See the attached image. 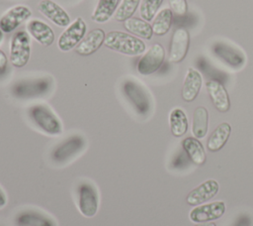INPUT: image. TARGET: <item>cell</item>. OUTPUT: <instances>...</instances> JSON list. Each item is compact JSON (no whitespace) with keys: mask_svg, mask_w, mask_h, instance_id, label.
<instances>
[{"mask_svg":"<svg viewBox=\"0 0 253 226\" xmlns=\"http://www.w3.org/2000/svg\"><path fill=\"white\" fill-rule=\"evenodd\" d=\"M104 46L110 50L130 56H139L146 50L145 43L142 40L122 31H111L107 33Z\"/></svg>","mask_w":253,"mask_h":226,"instance_id":"6da1fadb","label":"cell"},{"mask_svg":"<svg viewBox=\"0 0 253 226\" xmlns=\"http://www.w3.org/2000/svg\"><path fill=\"white\" fill-rule=\"evenodd\" d=\"M28 115L34 125L49 136H58L62 133V124L56 114L45 104L38 103L30 106Z\"/></svg>","mask_w":253,"mask_h":226,"instance_id":"7a4b0ae2","label":"cell"},{"mask_svg":"<svg viewBox=\"0 0 253 226\" xmlns=\"http://www.w3.org/2000/svg\"><path fill=\"white\" fill-rule=\"evenodd\" d=\"M86 148V140L81 135H72L59 144L50 152V161L52 164L60 167L71 163L80 156Z\"/></svg>","mask_w":253,"mask_h":226,"instance_id":"3957f363","label":"cell"},{"mask_svg":"<svg viewBox=\"0 0 253 226\" xmlns=\"http://www.w3.org/2000/svg\"><path fill=\"white\" fill-rule=\"evenodd\" d=\"M122 92L138 115H148L151 110V100L143 85H141L135 79L126 78L123 81Z\"/></svg>","mask_w":253,"mask_h":226,"instance_id":"277c9868","label":"cell"},{"mask_svg":"<svg viewBox=\"0 0 253 226\" xmlns=\"http://www.w3.org/2000/svg\"><path fill=\"white\" fill-rule=\"evenodd\" d=\"M76 204L79 212L87 217H94L99 209L100 196L96 185L90 180H82L76 187Z\"/></svg>","mask_w":253,"mask_h":226,"instance_id":"5b68a950","label":"cell"},{"mask_svg":"<svg viewBox=\"0 0 253 226\" xmlns=\"http://www.w3.org/2000/svg\"><path fill=\"white\" fill-rule=\"evenodd\" d=\"M52 82L49 78L40 77L18 81L11 88L12 95L19 99H29L46 95L51 89Z\"/></svg>","mask_w":253,"mask_h":226,"instance_id":"8992f818","label":"cell"},{"mask_svg":"<svg viewBox=\"0 0 253 226\" xmlns=\"http://www.w3.org/2000/svg\"><path fill=\"white\" fill-rule=\"evenodd\" d=\"M10 60L16 67L25 66L31 56L30 35L26 31L14 34L10 43Z\"/></svg>","mask_w":253,"mask_h":226,"instance_id":"52a82bcc","label":"cell"},{"mask_svg":"<svg viewBox=\"0 0 253 226\" xmlns=\"http://www.w3.org/2000/svg\"><path fill=\"white\" fill-rule=\"evenodd\" d=\"M86 29L85 21L81 17L76 18L59 36L57 41L58 49L61 52H69L76 48L85 37Z\"/></svg>","mask_w":253,"mask_h":226,"instance_id":"ba28073f","label":"cell"},{"mask_svg":"<svg viewBox=\"0 0 253 226\" xmlns=\"http://www.w3.org/2000/svg\"><path fill=\"white\" fill-rule=\"evenodd\" d=\"M165 58V50L159 43L153 44L139 58L136 69L142 75H149L157 71Z\"/></svg>","mask_w":253,"mask_h":226,"instance_id":"9c48e42d","label":"cell"},{"mask_svg":"<svg viewBox=\"0 0 253 226\" xmlns=\"http://www.w3.org/2000/svg\"><path fill=\"white\" fill-rule=\"evenodd\" d=\"M225 212V203L220 200L195 206L190 214V220L194 223L212 222L219 219Z\"/></svg>","mask_w":253,"mask_h":226,"instance_id":"30bf717a","label":"cell"},{"mask_svg":"<svg viewBox=\"0 0 253 226\" xmlns=\"http://www.w3.org/2000/svg\"><path fill=\"white\" fill-rule=\"evenodd\" d=\"M15 226H57L55 220L48 214L33 208L19 211L14 217Z\"/></svg>","mask_w":253,"mask_h":226,"instance_id":"8fae6325","label":"cell"},{"mask_svg":"<svg viewBox=\"0 0 253 226\" xmlns=\"http://www.w3.org/2000/svg\"><path fill=\"white\" fill-rule=\"evenodd\" d=\"M32 15L29 7L24 5H16L8 9L0 18V30L4 34L15 31L23 22L28 20Z\"/></svg>","mask_w":253,"mask_h":226,"instance_id":"7c38bea8","label":"cell"},{"mask_svg":"<svg viewBox=\"0 0 253 226\" xmlns=\"http://www.w3.org/2000/svg\"><path fill=\"white\" fill-rule=\"evenodd\" d=\"M190 45V35L185 28H179L174 31L169 48V57L170 62H180L182 61L189 50Z\"/></svg>","mask_w":253,"mask_h":226,"instance_id":"4fadbf2b","label":"cell"},{"mask_svg":"<svg viewBox=\"0 0 253 226\" xmlns=\"http://www.w3.org/2000/svg\"><path fill=\"white\" fill-rule=\"evenodd\" d=\"M218 189L219 184L216 180L208 179L191 190L186 197V201L189 205L193 206L203 204L213 198L218 192Z\"/></svg>","mask_w":253,"mask_h":226,"instance_id":"5bb4252c","label":"cell"},{"mask_svg":"<svg viewBox=\"0 0 253 226\" xmlns=\"http://www.w3.org/2000/svg\"><path fill=\"white\" fill-rule=\"evenodd\" d=\"M38 10L58 27L63 28L70 24V17L68 13L51 0H42L38 5Z\"/></svg>","mask_w":253,"mask_h":226,"instance_id":"9a60e30c","label":"cell"},{"mask_svg":"<svg viewBox=\"0 0 253 226\" xmlns=\"http://www.w3.org/2000/svg\"><path fill=\"white\" fill-rule=\"evenodd\" d=\"M206 87L215 109L222 113L227 112L230 108V100L223 84L218 80L211 79L207 81Z\"/></svg>","mask_w":253,"mask_h":226,"instance_id":"2e32d148","label":"cell"},{"mask_svg":"<svg viewBox=\"0 0 253 226\" xmlns=\"http://www.w3.org/2000/svg\"><path fill=\"white\" fill-rule=\"evenodd\" d=\"M203 84V77L202 74L195 68L189 67L187 69L185 79L183 82L182 87V98L185 102H192L194 101Z\"/></svg>","mask_w":253,"mask_h":226,"instance_id":"e0dca14e","label":"cell"},{"mask_svg":"<svg viewBox=\"0 0 253 226\" xmlns=\"http://www.w3.org/2000/svg\"><path fill=\"white\" fill-rule=\"evenodd\" d=\"M105 38L106 34L102 29H94L89 32L78 44V46L75 48V52L80 56H90L97 52L102 45H104Z\"/></svg>","mask_w":253,"mask_h":226,"instance_id":"ac0fdd59","label":"cell"},{"mask_svg":"<svg viewBox=\"0 0 253 226\" xmlns=\"http://www.w3.org/2000/svg\"><path fill=\"white\" fill-rule=\"evenodd\" d=\"M28 33L42 46L49 47L53 44L55 36L53 30L41 20H31L27 24Z\"/></svg>","mask_w":253,"mask_h":226,"instance_id":"d6986e66","label":"cell"},{"mask_svg":"<svg viewBox=\"0 0 253 226\" xmlns=\"http://www.w3.org/2000/svg\"><path fill=\"white\" fill-rule=\"evenodd\" d=\"M231 134V126L227 122L220 123L211 134L207 142V148L211 152H217L224 147Z\"/></svg>","mask_w":253,"mask_h":226,"instance_id":"ffe728a7","label":"cell"},{"mask_svg":"<svg viewBox=\"0 0 253 226\" xmlns=\"http://www.w3.org/2000/svg\"><path fill=\"white\" fill-rule=\"evenodd\" d=\"M182 147L194 164L198 166L205 164L207 160L206 151L199 139L195 137H187L182 141Z\"/></svg>","mask_w":253,"mask_h":226,"instance_id":"44dd1931","label":"cell"},{"mask_svg":"<svg viewBox=\"0 0 253 226\" xmlns=\"http://www.w3.org/2000/svg\"><path fill=\"white\" fill-rule=\"evenodd\" d=\"M119 2L120 0H99L92 13V20L100 24L109 21L117 10Z\"/></svg>","mask_w":253,"mask_h":226,"instance_id":"7402d4cb","label":"cell"},{"mask_svg":"<svg viewBox=\"0 0 253 226\" xmlns=\"http://www.w3.org/2000/svg\"><path fill=\"white\" fill-rule=\"evenodd\" d=\"M209 112L206 107L199 106L195 109L192 121V133L195 138L202 139L208 133Z\"/></svg>","mask_w":253,"mask_h":226,"instance_id":"603a6c76","label":"cell"},{"mask_svg":"<svg viewBox=\"0 0 253 226\" xmlns=\"http://www.w3.org/2000/svg\"><path fill=\"white\" fill-rule=\"evenodd\" d=\"M169 126L173 136L182 137L188 131V119L185 111L181 108H174L169 114Z\"/></svg>","mask_w":253,"mask_h":226,"instance_id":"cb8c5ba5","label":"cell"},{"mask_svg":"<svg viewBox=\"0 0 253 226\" xmlns=\"http://www.w3.org/2000/svg\"><path fill=\"white\" fill-rule=\"evenodd\" d=\"M213 53L216 56H218L220 59H223L226 63L233 67L238 68L245 62V57L242 54H238L236 50H233L232 48L222 44L216 45L213 48Z\"/></svg>","mask_w":253,"mask_h":226,"instance_id":"d4e9b609","label":"cell"},{"mask_svg":"<svg viewBox=\"0 0 253 226\" xmlns=\"http://www.w3.org/2000/svg\"><path fill=\"white\" fill-rule=\"evenodd\" d=\"M124 27L129 33L136 35L142 39L150 40L153 36L151 25L142 19L131 17L124 22Z\"/></svg>","mask_w":253,"mask_h":226,"instance_id":"484cf974","label":"cell"},{"mask_svg":"<svg viewBox=\"0 0 253 226\" xmlns=\"http://www.w3.org/2000/svg\"><path fill=\"white\" fill-rule=\"evenodd\" d=\"M173 19V13L170 8H164L156 14L154 21L151 25L153 34L157 36H163L167 34L171 28Z\"/></svg>","mask_w":253,"mask_h":226,"instance_id":"4316f807","label":"cell"},{"mask_svg":"<svg viewBox=\"0 0 253 226\" xmlns=\"http://www.w3.org/2000/svg\"><path fill=\"white\" fill-rule=\"evenodd\" d=\"M140 0H122L117 8L115 19L118 22H125L131 18L136 11Z\"/></svg>","mask_w":253,"mask_h":226,"instance_id":"83f0119b","label":"cell"},{"mask_svg":"<svg viewBox=\"0 0 253 226\" xmlns=\"http://www.w3.org/2000/svg\"><path fill=\"white\" fill-rule=\"evenodd\" d=\"M162 3L163 0H142L139 7V14L142 20L150 22L156 16Z\"/></svg>","mask_w":253,"mask_h":226,"instance_id":"f1b7e54d","label":"cell"},{"mask_svg":"<svg viewBox=\"0 0 253 226\" xmlns=\"http://www.w3.org/2000/svg\"><path fill=\"white\" fill-rule=\"evenodd\" d=\"M168 3L172 13L178 16L186 15L188 11L187 0H168Z\"/></svg>","mask_w":253,"mask_h":226,"instance_id":"f546056e","label":"cell"},{"mask_svg":"<svg viewBox=\"0 0 253 226\" xmlns=\"http://www.w3.org/2000/svg\"><path fill=\"white\" fill-rule=\"evenodd\" d=\"M6 65H7V56L5 53L0 50V70L5 69Z\"/></svg>","mask_w":253,"mask_h":226,"instance_id":"4dcf8cb0","label":"cell"},{"mask_svg":"<svg viewBox=\"0 0 253 226\" xmlns=\"http://www.w3.org/2000/svg\"><path fill=\"white\" fill-rule=\"evenodd\" d=\"M7 204V195L5 191L0 186V209L3 208Z\"/></svg>","mask_w":253,"mask_h":226,"instance_id":"1f68e13d","label":"cell"},{"mask_svg":"<svg viewBox=\"0 0 253 226\" xmlns=\"http://www.w3.org/2000/svg\"><path fill=\"white\" fill-rule=\"evenodd\" d=\"M195 226H216L214 222H205V223H198Z\"/></svg>","mask_w":253,"mask_h":226,"instance_id":"d6a6232c","label":"cell"},{"mask_svg":"<svg viewBox=\"0 0 253 226\" xmlns=\"http://www.w3.org/2000/svg\"><path fill=\"white\" fill-rule=\"evenodd\" d=\"M3 34H4V33L0 30V42H1V41H2V39H3Z\"/></svg>","mask_w":253,"mask_h":226,"instance_id":"836d02e7","label":"cell"}]
</instances>
